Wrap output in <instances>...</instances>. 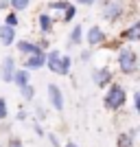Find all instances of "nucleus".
<instances>
[{
    "instance_id": "nucleus-8",
    "label": "nucleus",
    "mask_w": 140,
    "mask_h": 147,
    "mask_svg": "<svg viewBox=\"0 0 140 147\" xmlns=\"http://www.w3.org/2000/svg\"><path fill=\"white\" fill-rule=\"evenodd\" d=\"M105 40V33L101 31V26H92L90 31H88V44L90 46H96V44H101Z\"/></svg>"
},
{
    "instance_id": "nucleus-13",
    "label": "nucleus",
    "mask_w": 140,
    "mask_h": 147,
    "mask_svg": "<svg viewBox=\"0 0 140 147\" xmlns=\"http://www.w3.org/2000/svg\"><path fill=\"white\" fill-rule=\"evenodd\" d=\"M134 136H136V129H131V132H123L121 136H118V141H116V147H134Z\"/></svg>"
},
{
    "instance_id": "nucleus-24",
    "label": "nucleus",
    "mask_w": 140,
    "mask_h": 147,
    "mask_svg": "<svg viewBox=\"0 0 140 147\" xmlns=\"http://www.w3.org/2000/svg\"><path fill=\"white\" fill-rule=\"evenodd\" d=\"M64 147H79V145H74V143H68V145H64Z\"/></svg>"
},
{
    "instance_id": "nucleus-6",
    "label": "nucleus",
    "mask_w": 140,
    "mask_h": 147,
    "mask_svg": "<svg viewBox=\"0 0 140 147\" xmlns=\"http://www.w3.org/2000/svg\"><path fill=\"white\" fill-rule=\"evenodd\" d=\"M48 99H50V103H53V108L57 112L64 110V97H61V90L55 84H48Z\"/></svg>"
},
{
    "instance_id": "nucleus-10",
    "label": "nucleus",
    "mask_w": 140,
    "mask_h": 147,
    "mask_svg": "<svg viewBox=\"0 0 140 147\" xmlns=\"http://www.w3.org/2000/svg\"><path fill=\"white\" fill-rule=\"evenodd\" d=\"M44 64H46V55H44L42 51H40V53H33V55H31L29 59L24 61V66H26V68H42Z\"/></svg>"
},
{
    "instance_id": "nucleus-9",
    "label": "nucleus",
    "mask_w": 140,
    "mask_h": 147,
    "mask_svg": "<svg viewBox=\"0 0 140 147\" xmlns=\"http://www.w3.org/2000/svg\"><path fill=\"white\" fill-rule=\"evenodd\" d=\"M13 40H15V29L13 26H0V44H5V46H9V44H13Z\"/></svg>"
},
{
    "instance_id": "nucleus-17",
    "label": "nucleus",
    "mask_w": 140,
    "mask_h": 147,
    "mask_svg": "<svg viewBox=\"0 0 140 147\" xmlns=\"http://www.w3.org/2000/svg\"><path fill=\"white\" fill-rule=\"evenodd\" d=\"M29 2H31V0H9V5H11V9L15 13H18V11H24L26 7H29Z\"/></svg>"
},
{
    "instance_id": "nucleus-4",
    "label": "nucleus",
    "mask_w": 140,
    "mask_h": 147,
    "mask_svg": "<svg viewBox=\"0 0 140 147\" xmlns=\"http://www.w3.org/2000/svg\"><path fill=\"white\" fill-rule=\"evenodd\" d=\"M118 66H121V70L125 75H134L138 70V57H136V53L129 46L121 49V53H118Z\"/></svg>"
},
{
    "instance_id": "nucleus-12",
    "label": "nucleus",
    "mask_w": 140,
    "mask_h": 147,
    "mask_svg": "<svg viewBox=\"0 0 140 147\" xmlns=\"http://www.w3.org/2000/svg\"><path fill=\"white\" fill-rule=\"evenodd\" d=\"M15 46H18L20 53H26V55H33V53H40V51H42V46H35L33 42H26V40H20Z\"/></svg>"
},
{
    "instance_id": "nucleus-16",
    "label": "nucleus",
    "mask_w": 140,
    "mask_h": 147,
    "mask_svg": "<svg viewBox=\"0 0 140 147\" xmlns=\"http://www.w3.org/2000/svg\"><path fill=\"white\" fill-rule=\"evenodd\" d=\"M53 22H55V20L50 18L48 13H42V16H40V26H42L44 33H50V31H53Z\"/></svg>"
},
{
    "instance_id": "nucleus-20",
    "label": "nucleus",
    "mask_w": 140,
    "mask_h": 147,
    "mask_svg": "<svg viewBox=\"0 0 140 147\" xmlns=\"http://www.w3.org/2000/svg\"><path fill=\"white\" fill-rule=\"evenodd\" d=\"M22 94H24V99H26V101H31V99H33V94H35L33 86H24V88H22Z\"/></svg>"
},
{
    "instance_id": "nucleus-23",
    "label": "nucleus",
    "mask_w": 140,
    "mask_h": 147,
    "mask_svg": "<svg viewBox=\"0 0 140 147\" xmlns=\"http://www.w3.org/2000/svg\"><path fill=\"white\" fill-rule=\"evenodd\" d=\"M81 5H92V2H96V0H79Z\"/></svg>"
},
{
    "instance_id": "nucleus-1",
    "label": "nucleus",
    "mask_w": 140,
    "mask_h": 147,
    "mask_svg": "<svg viewBox=\"0 0 140 147\" xmlns=\"http://www.w3.org/2000/svg\"><path fill=\"white\" fill-rule=\"evenodd\" d=\"M125 101H127V97H125V88L118 86V84H112L110 90L105 92V99H103V103L107 110H121L123 105H125Z\"/></svg>"
},
{
    "instance_id": "nucleus-5",
    "label": "nucleus",
    "mask_w": 140,
    "mask_h": 147,
    "mask_svg": "<svg viewBox=\"0 0 140 147\" xmlns=\"http://www.w3.org/2000/svg\"><path fill=\"white\" fill-rule=\"evenodd\" d=\"M123 16V2L121 0H112V2H105L103 7V18L105 20H116Z\"/></svg>"
},
{
    "instance_id": "nucleus-14",
    "label": "nucleus",
    "mask_w": 140,
    "mask_h": 147,
    "mask_svg": "<svg viewBox=\"0 0 140 147\" xmlns=\"http://www.w3.org/2000/svg\"><path fill=\"white\" fill-rule=\"evenodd\" d=\"M138 35H140V24H138V22H134L127 31H123V37H125V40H131V42H136Z\"/></svg>"
},
{
    "instance_id": "nucleus-18",
    "label": "nucleus",
    "mask_w": 140,
    "mask_h": 147,
    "mask_svg": "<svg viewBox=\"0 0 140 147\" xmlns=\"http://www.w3.org/2000/svg\"><path fill=\"white\" fill-rule=\"evenodd\" d=\"M81 35H83V29H81V26H74L72 33H70V42L72 44H81Z\"/></svg>"
},
{
    "instance_id": "nucleus-3",
    "label": "nucleus",
    "mask_w": 140,
    "mask_h": 147,
    "mask_svg": "<svg viewBox=\"0 0 140 147\" xmlns=\"http://www.w3.org/2000/svg\"><path fill=\"white\" fill-rule=\"evenodd\" d=\"M50 18L53 20H61V22H70V20L74 18V13H77V9H74V5H70V2H66V0H57V2H53L50 5Z\"/></svg>"
},
{
    "instance_id": "nucleus-2",
    "label": "nucleus",
    "mask_w": 140,
    "mask_h": 147,
    "mask_svg": "<svg viewBox=\"0 0 140 147\" xmlns=\"http://www.w3.org/2000/svg\"><path fill=\"white\" fill-rule=\"evenodd\" d=\"M70 57H66V55H61L59 51H53L48 57H46V66L53 70V73H57V75H68L70 73Z\"/></svg>"
},
{
    "instance_id": "nucleus-15",
    "label": "nucleus",
    "mask_w": 140,
    "mask_h": 147,
    "mask_svg": "<svg viewBox=\"0 0 140 147\" xmlns=\"http://www.w3.org/2000/svg\"><path fill=\"white\" fill-rule=\"evenodd\" d=\"M13 81L18 84V88L29 86V73H26V70H15V73H13Z\"/></svg>"
},
{
    "instance_id": "nucleus-21",
    "label": "nucleus",
    "mask_w": 140,
    "mask_h": 147,
    "mask_svg": "<svg viewBox=\"0 0 140 147\" xmlns=\"http://www.w3.org/2000/svg\"><path fill=\"white\" fill-rule=\"evenodd\" d=\"M9 117V112H7V103H5V99H0V121L2 119Z\"/></svg>"
},
{
    "instance_id": "nucleus-7",
    "label": "nucleus",
    "mask_w": 140,
    "mask_h": 147,
    "mask_svg": "<svg viewBox=\"0 0 140 147\" xmlns=\"http://www.w3.org/2000/svg\"><path fill=\"white\" fill-rule=\"evenodd\" d=\"M13 73H15V61H13V57H7L0 64V77H2V81H13Z\"/></svg>"
},
{
    "instance_id": "nucleus-19",
    "label": "nucleus",
    "mask_w": 140,
    "mask_h": 147,
    "mask_svg": "<svg viewBox=\"0 0 140 147\" xmlns=\"http://www.w3.org/2000/svg\"><path fill=\"white\" fill-rule=\"evenodd\" d=\"M5 24L15 29V26H18V13H9V16H7V20H5Z\"/></svg>"
},
{
    "instance_id": "nucleus-11",
    "label": "nucleus",
    "mask_w": 140,
    "mask_h": 147,
    "mask_svg": "<svg viewBox=\"0 0 140 147\" xmlns=\"http://www.w3.org/2000/svg\"><path fill=\"white\" fill-rule=\"evenodd\" d=\"M110 81H112V73L107 70V68H101V70L94 73V84H96V86L103 88L105 84H110Z\"/></svg>"
},
{
    "instance_id": "nucleus-22",
    "label": "nucleus",
    "mask_w": 140,
    "mask_h": 147,
    "mask_svg": "<svg viewBox=\"0 0 140 147\" xmlns=\"http://www.w3.org/2000/svg\"><path fill=\"white\" fill-rule=\"evenodd\" d=\"M9 147H22V143H20L18 138H11V141H9Z\"/></svg>"
}]
</instances>
